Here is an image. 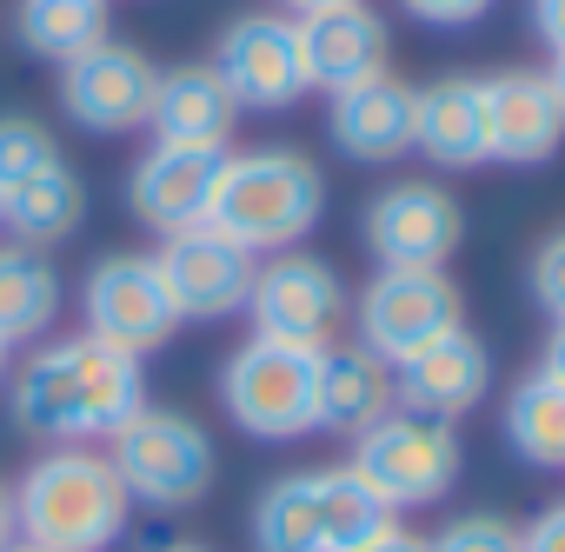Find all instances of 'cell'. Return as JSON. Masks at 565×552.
Here are the masks:
<instances>
[{"label": "cell", "instance_id": "cell-2", "mask_svg": "<svg viewBox=\"0 0 565 552\" xmlns=\"http://www.w3.org/2000/svg\"><path fill=\"white\" fill-rule=\"evenodd\" d=\"M14 519L41 552H107L120 545L134 499L100 446H47L14 479Z\"/></svg>", "mask_w": 565, "mask_h": 552}, {"label": "cell", "instance_id": "cell-26", "mask_svg": "<svg viewBox=\"0 0 565 552\" xmlns=\"http://www.w3.org/2000/svg\"><path fill=\"white\" fill-rule=\"evenodd\" d=\"M505 446L539 466V473H565V386L545 373H525L505 400Z\"/></svg>", "mask_w": 565, "mask_h": 552}, {"label": "cell", "instance_id": "cell-1", "mask_svg": "<svg viewBox=\"0 0 565 552\" xmlns=\"http://www.w3.org/2000/svg\"><path fill=\"white\" fill-rule=\"evenodd\" d=\"M8 406H14V426L47 446H107L147 406V373L134 353L94 333H74V340L34 347L28 367L8 373Z\"/></svg>", "mask_w": 565, "mask_h": 552}, {"label": "cell", "instance_id": "cell-12", "mask_svg": "<svg viewBox=\"0 0 565 552\" xmlns=\"http://www.w3.org/2000/svg\"><path fill=\"white\" fill-rule=\"evenodd\" d=\"M360 240L380 266H446L466 240V206L439 180H393L366 200Z\"/></svg>", "mask_w": 565, "mask_h": 552}, {"label": "cell", "instance_id": "cell-21", "mask_svg": "<svg viewBox=\"0 0 565 552\" xmlns=\"http://www.w3.org/2000/svg\"><path fill=\"white\" fill-rule=\"evenodd\" d=\"M147 127H153V140H180V147H213V153H226V140H233V127H239V100L226 94V81L213 74V61L160 67Z\"/></svg>", "mask_w": 565, "mask_h": 552}, {"label": "cell", "instance_id": "cell-16", "mask_svg": "<svg viewBox=\"0 0 565 552\" xmlns=\"http://www.w3.org/2000/svg\"><path fill=\"white\" fill-rule=\"evenodd\" d=\"M565 140V100L552 94L545 74L532 67H505L486 81V147L505 167H539L552 160Z\"/></svg>", "mask_w": 565, "mask_h": 552}, {"label": "cell", "instance_id": "cell-15", "mask_svg": "<svg viewBox=\"0 0 565 552\" xmlns=\"http://www.w3.org/2000/svg\"><path fill=\"white\" fill-rule=\"evenodd\" d=\"M300 54H307V81L320 94H340V87L386 74L393 34H386V14L373 0H347V8L300 14Z\"/></svg>", "mask_w": 565, "mask_h": 552}, {"label": "cell", "instance_id": "cell-13", "mask_svg": "<svg viewBox=\"0 0 565 552\" xmlns=\"http://www.w3.org/2000/svg\"><path fill=\"white\" fill-rule=\"evenodd\" d=\"M153 259H160V280H167V294H173L180 327H186V320L213 327V320L246 314V294H253L259 259H253L246 246H233L226 233H213V226L167 233Z\"/></svg>", "mask_w": 565, "mask_h": 552}, {"label": "cell", "instance_id": "cell-41", "mask_svg": "<svg viewBox=\"0 0 565 552\" xmlns=\"http://www.w3.org/2000/svg\"><path fill=\"white\" fill-rule=\"evenodd\" d=\"M160 552H206V545H160Z\"/></svg>", "mask_w": 565, "mask_h": 552}, {"label": "cell", "instance_id": "cell-33", "mask_svg": "<svg viewBox=\"0 0 565 552\" xmlns=\"http://www.w3.org/2000/svg\"><path fill=\"white\" fill-rule=\"evenodd\" d=\"M532 34L552 54H565V0H532Z\"/></svg>", "mask_w": 565, "mask_h": 552}, {"label": "cell", "instance_id": "cell-6", "mask_svg": "<svg viewBox=\"0 0 565 552\" xmlns=\"http://www.w3.org/2000/svg\"><path fill=\"white\" fill-rule=\"evenodd\" d=\"M393 512L406 506H439L452 486H459V466H466V446L452 433V420H426V413H406L393 406L386 420H373L360 439H353V459H347Z\"/></svg>", "mask_w": 565, "mask_h": 552}, {"label": "cell", "instance_id": "cell-36", "mask_svg": "<svg viewBox=\"0 0 565 552\" xmlns=\"http://www.w3.org/2000/svg\"><path fill=\"white\" fill-rule=\"evenodd\" d=\"M21 539V519H14V486H0V552Z\"/></svg>", "mask_w": 565, "mask_h": 552}, {"label": "cell", "instance_id": "cell-14", "mask_svg": "<svg viewBox=\"0 0 565 552\" xmlns=\"http://www.w3.org/2000/svg\"><path fill=\"white\" fill-rule=\"evenodd\" d=\"M233 153V147H226ZM213 147H180V140H153L134 167H127V213L147 233H186L206 226L213 213V187H220V160Z\"/></svg>", "mask_w": 565, "mask_h": 552}, {"label": "cell", "instance_id": "cell-18", "mask_svg": "<svg viewBox=\"0 0 565 552\" xmlns=\"http://www.w3.org/2000/svg\"><path fill=\"white\" fill-rule=\"evenodd\" d=\"M486 386H492V353H486V340L479 333H446V340H433L426 353H413L406 367H393V393H399V406L406 413H426V420H459V413H472L479 400H486Z\"/></svg>", "mask_w": 565, "mask_h": 552}, {"label": "cell", "instance_id": "cell-17", "mask_svg": "<svg viewBox=\"0 0 565 552\" xmlns=\"http://www.w3.org/2000/svg\"><path fill=\"white\" fill-rule=\"evenodd\" d=\"M327 134H333V147L353 167H393V160H406L413 153V87L399 74H373L360 87H340L333 114H327Z\"/></svg>", "mask_w": 565, "mask_h": 552}, {"label": "cell", "instance_id": "cell-19", "mask_svg": "<svg viewBox=\"0 0 565 552\" xmlns=\"http://www.w3.org/2000/svg\"><path fill=\"white\" fill-rule=\"evenodd\" d=\"M399 406L393 393V367L380 353H366L360 340H333L320 347V373H313V433H340L360 439L373 420H386Z\"/></svg>", "mask_w": 565, "mask_h": 552}, {"label": "cell", "instance_id": "cell-9", "mask_svg": "<svg viewBox=\"0 0 565 552\" xmlns=\"http://www.w3.org/2000/svg\"><path fill=\"white\" fill-rule=\"evenodd\" d=\"M246 320L259 340H287V347H333L347 327V287L320 253H266L246 294Z\"/></svg>", "mask_w": 565, "mask_h": 552}, {"label": "cell", "instance_id": "cell-10", "mask_svg": "<svg viewBox=\"0 0 565 552\" xmlns=\"http://www.w3.org/2000/svg\"><path fill=\"white\" fill-rule=\"evenodd\" d=\"M213 74L226 81L239 114H287V107H300L313 94L294 14H239V21H226V34L213 47Z\"/></svg>", "mask_w": 565, "mask_h": 552}, {"label": "cell", "instance_id": "cell-11", "mask_svg": "<svg viewBox=\"0 0 565 552\" xmlns=\"http://www.w3.org/2000/svg\"><path fill=\"white\" fill-rule=\"evenodd\" d=\"M153 87H160V67H153L140 47L114 41V34H107L100 47L74 54V61L61 67V81H54L61 114H67L81 134H134V127H147Z\"/></svg>", "mask_w": 565, "mask_h": 552}, {"label": "cell", "instance_id": "cell-8", "mask_svg": "<svg viewBox=\"0 0 565 552\" xmlns=\"http://www.w3.org/2000/svg\"><path fill=\"white\" fill-rule=\"evenodd\" d=\"M81 333L147 360L153 347H167L180 333L173 294L160 280V259L153 253H100L81 280Z\"/></svg>", "mask_w": 565, "mask_h": 552}, {"label": "cell", "instance_id": "cell-32", "mask_svg": "<svg viewBox=\"0 0 565 552\" xmlns=\"http://www.w3.org/2000/svg\"><path fill=\"white\" fill-rule=\"evenodd\" d=\"M519 552H565V499L545 506L532 526H519Z\"/></svg>", "mask_w": 565, "mask_h": 552}, {"label": "cell", "instance_id": "cell-28", "mask_svg": "<svg viewBox=\"0 0 565 552\" xmlns=\"http://www.w3.org/2000/svg\"><path fill=\"white\" fill-rule=\"evenodd\" d=\"M54 160H61V140H54L47 120H34V114H0V200H8L21 180H34L41 167H54Z\"/></svg>", "mask_w": 565, "mask_h": 552}, {"label": "cell", "instance_id": "cell-27", "mask_svg": "<svg viewBox=\"0 0 565 552\" xmlns=\"http://www.w3.org/2000/svg\"><path fill=\"white\" fill-rule=\"evenodd\" d=\"M320 492H327V552H353V545L399 526V512L353 466H320Z\"/></svg>", "mask_w": 565, "mask_h": 552}, {"label": "cell", "instance_id": "cell-40", "mask_svg": "<svg viewBox=\"0 0 565 552\" xmlns=\"http://www.w3.org/2000/svg\"><path fill=\"white\" fill-rule=\"evenodd\" d=\"M8 552H41V545H28V539H14V545H8Z\"/></svg>", "mask_w": 565, "mask_h": 552}, {"label": "cell", "instance_id": "cell-22", "mask_svg": "<svg viewBox=\"0 0 565 552\" xmlns=\"http://www.w3.org/2000/svg\"><path fill=\"white\" fill-rule=\"evenodd\" d=\"M87 220V180L74 173V160L61 153L54 167H41L34 180H21L8 200H0V226H8L21 246H61L74 226Z\"/></svg>", "mask_w": 565, "mask_h": 552}, {"label": "cell", "instance_id": "cell-37", "mask_svg": "<svg viewBox=\"0 0 565 552\" xmlns=\"http://www.w3.org/2000/svg\"><path fill=\"white\" fill-rule=\"evenodd\" d=\"M279 8L300 21V14H320V8H347V0H279Z\"/></svg>", "mask_w": 565, "mask_h": 552}, {"label": "cell", "instance_id": "cell-39", "mask_svg": "<svg viewBox=\"0 0 565 552\" xmlns=\"http://www.w3.org/2000/svg\"><path fill=\"white\" fill-rule=\"evenodd\" d=\"M8 373H14V347L0 340V386H8Z\"/></svg>", "mask_w": 565, "mask_h": 552}, {"label": "cell", "instance_id": "cell-4", "mask_svg": "<svg viewBox=\"0 0 565 552\" xmlns=\"http://www.w3.org/2000/svg\"><path fill=\"white\" fill-rule=\"evenodd\" d=\"M107 459L127 486L134 506H153V512H180V506H200L220 479V453H213V433L180 413V406H140L114 439H107Z\"/></svg>", "mask_w": 565, "mask_h": 552}, {"label": "cell", "instance_id": "cell-31", "mask_svg": "<svg viewBox=\"0 0 565 552\" xmlns=\"http://www.w3.org/2000/svg\"><path fill=\"white\" fill-rule=\"evenodd\" d=\"M419 28H472L479 14H492V0H399Z\"/></svg>", "mask_w": 565, "mask_h": 552}, {"label": "cell", "instance_id": "cell-23", "mask_svg": "<svg viewBox=\"0 0 565 552\" xmlns=\"http://www.w3.org/2000/svg\"><path fill=\"white\" fill-rule=\"evenodd\" d=\"M61 320V273L41 246H21V240H0V340L8 347H28V340H47Z\"/></svg>", "mask_w": 565, "mask_h": 552}, {"label": "cell", "instance_id": "cell-20", "mask_svg": "<svg viewBox=\"0 0 565 552\" xmlns=\"http://www.w3.org/2000/svg\"><path fill=\"white\" fill-rule=\"evenodd\" d=\"M413 153H426L446 173L486 167V81L472 74H446L433 87H413Z\"/></svg>", "mask_w": 565, "mask_h": 552}, {"label": "cell", "instance_id": "cell-29", "mask_svg": "<svg viewBox=\"0 0 565 552\" xmlns=\"http://www.w3.org/2000/svg\"><path fill=\"white\" fill-rule=\"evenodd\" d=\"M433 552H519V526L505 512H466L433 539Z\"/></svg>", "mask_w": 565, "mask_h": 552}, {"label": "cell", "instance_id": "cell-34", "mask_svg": "<svg viewBox=\"0 0 565 552\" xmlns=\"http://www.w3.org/2000/svg\"><path fill=\"white\" fill-rule=\"evenodd\" d=\"M353 552H433V539H419V532L393 526V532H380V539H366V545H353Z\"/></svg>", "mask_w": 565, "mask_h": 552}, {"label": "cell", "instance_id": "cell-38", "mask_svg": "<svg viewBox=\"0 0 565 552\" xmlns=\"http://www.w3.org/2000/svg\"><path fill=\"white\" fill-rule=\"evenodd\" d=\"M545 81H552V94L565 100V54H552V67H545Z\"/></svg>", "mask_w": 565, "mask_h": 552}, {"label": "cell", "instance_id": "cell-5", "mask_svg": "<svg viewBox=\"0 0 565 552\" xmlns=\"http://www.w3.org/2000/svg\"><path fill=\"white\" fill-rule=\"evenodd\" d=\"M313 373L320 353L313 347H287V340H239L220 367V406L246 439L287 446L313 433Z\"/></svg>", "mask_w": 565, "mask_h": 552}, {"label": "cell", "instance_id": "cell-35", "mask_svg": "<svg viewBox=\"0 0 565 552\" xmlns=\"http://www.w3.org/2000/svg\"><path fill=\"white\" fill-rule=\"evenodd\" d=\"M539 373H545V380H558V386H565V320H558V327H552V340H545V360H539Z\"/></svg>", "mask_w": 565, "mask_h": 552}, {"label": "cell", "instance_id": "cell-30", "mask_svg": "<svg viewBox=\"0 0 565 552\" xmlns=\"http://www.w3.org/2000/svg\"><path fill=\"white\" fill-rule=\"evenodd\" d=\"M525 287L539 300V314H552V327L565 320V226H552L539 246H532V266H525Z\"/></svg>", "mask_w": 565, "mask_h": 552}, {"label": "cell", "instance_id": "cell-24", "mask_svg": "<svg viewBox=\"0 0 565 552\" xmlns=\"http://www.w3.org/2000/svg\"><path fill=\"white\" fill-rule=\"evenodd\" d=\"M253 552H327L320 473H279L253 499Z\"/></svg>", "mask_w": 565, "mask_h": 552}, {"label": "cell", "instance_id": "cell-3", "mask_svg": "<svg viewBox=\"0 0 565 552\" xmlns=\"http://www.w3.org/2000/svg\"><path fill=\"white\" fill-rule=\"evenodd\" d=\"M327 213V180L300 147H246L220 160L213 213L206 226L246 246L253 259L266 253H294Z\"/></svg>", "mask_w": 565, "mask_h": 552}, {"label": "cell", "instance_id": "cell-7", "mask_svg": "<svg viewBox=\"0 0 565 552\" xmlns=\"http://www.w3.org/2000/svg\"><path fill=\"white\" fill-rule=\"evenodd\" d=\"M466 327V300L446 266H380L366 294L353 300V340L386 367H406L433 340Z\"/></svg>", "mask_w": 565, "mask_h": 552}, {"label": "cell", "instance_id": "cell-25", "mask_svg": "<svg viewBox=\"0 0 565 552\" xmlns=\"http://www.w3.org/2000/svg\"><path fill=\"white\" fill-rule=\"evenodd\" d=\"M107 0H14V41L54 67L107 41Z\"/></svg>", "mask_w": 565, "mask_h": 552}]
</instances>
